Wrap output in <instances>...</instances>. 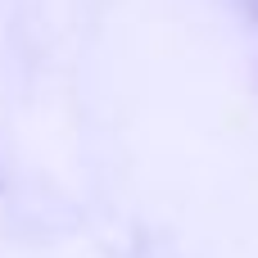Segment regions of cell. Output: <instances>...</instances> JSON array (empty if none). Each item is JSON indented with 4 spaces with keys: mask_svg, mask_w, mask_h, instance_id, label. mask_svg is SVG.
Here are the masks:
<instances>
[]
</instances>
